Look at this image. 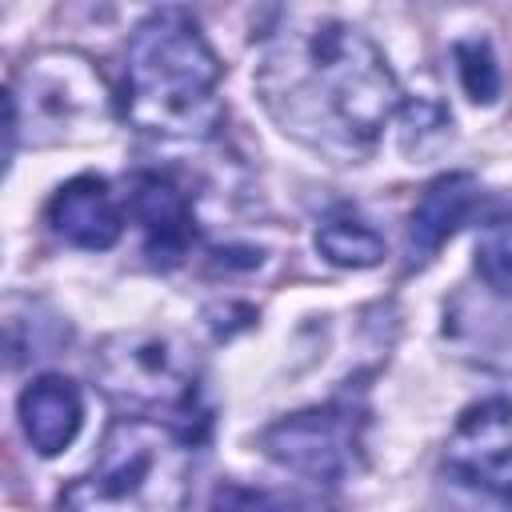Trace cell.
<instances>
[{
	"label": "cell",
	"mask_w": 512,
	"mask_h": 512,
	"mask_svg": "<svg viewBox=\"0 0 512 512\" xmlns=\"http://www.w3.org/2000/svg\"><path fill=\"white\" fill-rule=\"evenodd\" d=\"M16 88H28V124L44 128L40 140H60L64 128L96 112L104 96L100 76L88 68V60L68 56V52H44L28 60Z\"/></svg>",
	"instance_id": "8992f818"
},
{
	"label": "cell",
	"mask_w": 512,
	"mask_h": 512,
	"mask_svg": "<svg viewBox=\"0 0 512 512\" xmlns=\"http://www.w3.org/2000/svg\"><path fill=\"white\" fill-rule=\"evenodd\" d=\"M364 408L352 396L288 412L260 432V452L316 484H336L360 464Z\"/></svg>",
	"instance_id": "5b68a950"
},
{
	"label": "cell",
	"mask_w": 512,
	"mask_h": 512,
	"mask_svg": "<svg viewBox=\"0 0 512 512\" xmlns=\"http://www.w3.org/2000/svg\"><path fill=\"white\" fill-rule=\"evenodd\" d=\"M44 216H48V228H52L64 244L84 248V252H104V248H112V244L120 240V232H124V212H120V204L112 200L108 180H104V176H92V172L64 180V184L52 192Z\"/></svg>",
	"instance_id": "ba28073f"
},
{
	"label": "cell",
	"mask_w": 512,
	"mask_h": 512,
	"mask_svg": "<svg viewBox=\"0 0 512 512\" xmlns=\"http://www.w3.org/2000/svg\"><path fill=\"white\" fill-rule=\"evenodd\" d=\"M208 512H304V504L284 496V492H272V488H252V484L224 480V484H216V492L208 500Z\"/></svg>",
	"instance_id": "5bb4252c"
},
{
	"label": "cell",
	"mask_w": 512,
	"mask_h": 512,
	"mask_svg": "<svg viewBox=\"0 0 512 512\" xmlns=\"http://www.w3.org/2000/svg\"><path fill=\"white\" fill-rule=\"evenodd\" d=\"M256 92L292 140L360 160L400 108V84L384 52L336 16H284L264 36Z\"/></svg>",
	"instance_id": "6da1fadb"
},
{
	"label": "cell",
	"mask_w": 512,
	"mask_h": 512,
	"mask_svg": "<svg viewBox=\"0 0 512 512\" xmlns=\"http://www.w3.org/2000/svg\"><path fill=\"white\" fill-rule=\"evenodd\" d=\"M480 208V180L472 172H444L424 184L408 212V264H428L444 240Z\"/></svg>",
	"instance_id": "9c48e42d"
},
{
	"label": "cell",
	"mask_w": 512,
	"mask_h": 512,
	"mask_svg": "<svg viewBox=\"0 0 512 512\" xmlns=\"http://www.w3.org/2000/svg\"><path fill=\"white\" fill-rule=\"evenodd\" d=\"M316 252L336 268H372L384 260V236L352 208H336L316 224Z\"/></svg>",
	"instance_id": "8fae6325"
},
{
	"label": "cell",
	"mask_w": 512,
	"mask_h": 512,
	"mask_svg": "<svg viewBox=\"0 0 512 512\" xmlns=\"http://www.w3.org/2000/svg\"><path fill=\"white\" fill-rule=\"evenodd\" d=\"M220 60L184 8L148 12L124 48V120L152 136L208 140L224 124Z\"/></svg>",
	"instance_id": "7a4b0ae2"
},
{
	"label": "cell",
	"mask_w": 512,
	"mask_h": 512,
	"mask_svg": "<svg viewBox=\"0 0 512 512\" xmlns=\"http://www.w3.org/2000/svg\"><path fill=\"white\" fill-rule=\"evenodd\" d=\"M20 428H24V440L32 444L36 456H60L80 424H84V400H80V388L68 380V376H36L24 392H20Z\"/></svg>",
	"instance_id": "30bf717a"
},
{
	"label": "cell",
	"mask_w": 512,
	"mask_h": 512,
	"mask_svg": "<svg viewBox=\"0 0 512 512\" xmlns=\"http://www.w3.org/2000/svg\"><path fill=\"white\" fill-rule=\"evenodd\" d=\"M476 272L488 288L512 292V200L484 212L476 232Z\"/></svg>",
	"instance_id": "7c38bea8"
},
{
	"label": "cell",
	"mask_w": 512,
	"mask_h": 512,
	"mask_svg": "<svg viewBox=\"0 0 512 512\" xmlns=\"http://www.w3.org/2000/svg\"><path fill=\"white\" fill-rule=\"evenodd\" d=\"M192 448L172 424L120 416L104 432L92 468L60 492V504L68 512H188Z\"/></svg>",
	"instance_id": "3957f363"
},
{
	"label": "cell",
	"mask_w": 512,
	"mask_h": 512,
	"mask_svg": "<svg viewBox=\"0 0 512 512\" xmlns=\"http://www.w3.org/2000/svg\"><path fill=\"white\" fill-rule=\"evenodd\" d=\"M128 212L144 232V256L152 268H176L196 244V216L188 192L164 172H132L128 180Z\"/></svg>",
	"instance_id": "52a82bcc"
},
{
	"label": "cell",
	"mask_w": 512,
	"mask_h": 512,
	"mask_svg": "<svg viewBox=\"0 0 512 512\" xmlns=\"http://www.w3.org/2000/svg\"><path fill=\"white\" fill-rule=\"evenodd\" d=\"M92 368L100 388L128 408V416H164V424L192 444L204 440L208 412L200 404V360L188 340L172 332H120L104 340Z\"/></svg>",
	"instance_id": "277c9868"
},
{
	"label": "cell",
	"mask_w": 512,
	"mask_h": 512,
	"mask_svg": "<svg viewBox=\"0 0 512 512\" xmlns=\"http://www.w3.org/2000/svg\"><path fill=\"white\" fill-rule=\"evenodd\" d=\"M452 60H456V76H460V88L468 92V100L492 104L500 96V68H496L492 44L484 36L456 40L452 44Z\"/></svg>",
	"instance_id": "4fadbf2b"
}]
</instances>
